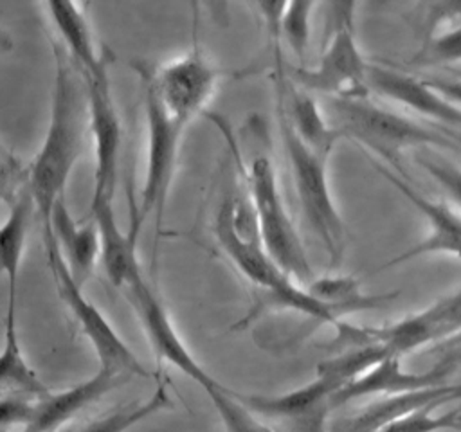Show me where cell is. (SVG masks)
<instances>
[{
	"label": "cell",
	"mask_w": 461,
	"mask_h": 432,
	"mask_svg": "<svg viewBox=\"0 0 461 432\" xmlns=\"http://www.w3.org/2000/svg\"><path fill=\"white\" fill-rule=\"evenodd\" d=\"M56 76L50 117L41 148L29 164V193L41 220V238L50 232L52 211L65 196L70 173L85 148L90 130L86 86L81 72L63 47L54 45Z\"/></svg>",
	"instance_id": "6da1fadb"
},
{
	"label": "cell",
	"mask_w": 461,
	"mask_h": 432,
	"mask_svg": "<svg viewBox=\"0 0 461 432\" xmlns=\"http://www.w3.org/2000/svg\"><path fill=\"white\" fill-rule=\"evenodd\" d=\"M212 232L220 248L238 272L261 292V308L294 310L308 315L319 324H330L335 329L339 328L342 320L335 311L312 297L306 288L297 286L295 281L268 256L259 239L258 221L250 203L243 205L241 200L225 196L216 211Z\"/></svg>",
	"instance_id": "7a4b0ae2"
},
{
	"label": "cell",
	"mask_w": 461,
	"mask_h": 432,
	"mask_svg": "<svg viewBox=\"0 0 461 432\" xmlns=\"http://www.w3.org/2000/svg\"><path fill=\"white\" fill-rule=\"evenodd\" d=\"M324 101L328 121L340 139H348L371 151L391 169L400 173V178L403 180H407L402 162L405 149L414 146L452 148L456 144L443 131L427 128L407 115L391 112L369 101V97H324Z\"/></svg>",
	"instance_id": "3957f363"
},
{
	"label": "cell",
	"mask_w": 461,
	"mask_h": 432,
	"mask_svg": "<svg viewBox=\"0 0 461 432\" xmlns=\"http://www.w3.org/2000/svg\"><path fill=\"white\" fill-rule=\"evenodd\" d=\"M227 140L232 144L234 157L240 164L241 176L245 178L249 203L254 211L259 239L276 261V265L294 281H313V270L306 256L299 230L286 209L285 198L279 189L276 167L267 153H252L247 160L241 155L236 140L230 139L227 126L218 122Z\"/></svg>",
	"instance_id": "277c9868"
},
{
	"label": "cell",
	"mask_w": 461,
	"mask_h": 432,
	"mask_svg": "<svg viewBox=\"0 0 461 432\" xmlns=\"http://www.w3.org/2000/svg\"><path fill=\"white\" fill-rule=\"evenodd\" d=\"M276 119L303 218L326 250L330 265L337 266L346 248V227L331 196L328 158L310 149L281 115Z\"/></svg>",
	"instance_id": "5b68a950"
},
{
	"label": "cell",
	"mask_w": 461,
	"mask_h": 432,
	"mask_svg": "<svg viewBox=\"0 0 461 432\" xmlns=\"http://www.w3.org/2000/svg\"><path fill=\"white\" fill-rule=\"evenodd\" d=\"M331 7L330 40L319 58L317 67H286L288 77L306 92L324 97L366 99L369 97L366 61L355 36V4L335 2Z\"/></svg>",
	"instance_id": "8992f818"
},
{
	"label": "cell",
	"mask_w": 461,
	"mask_h": 432,
	"mask_svg": "<svg viewBox=\"0 0 461 432\" xmlns=\"http://www.w3.org/2000/svg\"><path fill=\"white\" fill-rule=\"evenodd\" d=\"M142 83V103L146 115L148 148H146V176L140 191V202L137 211L131 214L130 232L139 238V230L146 218H155V245L162 229L166 212V202L169 196L180 140L185 126L175 121L160 104L151 86ZM153 245V248H155Z\"/></svg>",
	"instance_id": "52a82bcc"
},
{
	"label": "cell",
	"mask_w": 461,
	"mask_h": 432,
	"mask_svg": "<svg viewBox=\"0 0 461 432\" xmlns=\"http://www.w3.org/2000/svg\"><path fill=\"white\" fill-rule=\"evenodd\" d=\"M43 248L58 295L92 344L99 358V367L124 378H148L149 371L142 365L139 356L119 337V333L104 319L101 310L88 297H85L83 288L70 275V270L61 256L58 243L52 239L50 243L43 245Z\"/></svg>",
	"instance_id": "ba28073f"
},
{
	"label": "cell",
	"mask_w": 461,
	"mask_h": 432,
	"mask_svg": "<svg viewBox=\"0 0 461 432\" xmlns=\"http://www.w3.org/2000/svg\"><path fill=\"white\" fill-rule=\"evenodd\" d=\"M130 65L140 81L151 86L164 110L184 126L203 112L220 77L225 74L202 54L196 40L187 54L169 63L157 67L131 61Z\"/></svg>",
	"instance_id": "9c48e42d"
},
{
	"label": "cell",
	"mask_w": 461,
	"mask_h": 432,
	"mask_svg": "<svg viewBox=\"0 0 461 432\" xmlns=\"http://www.w3.org/2000/svg\"><path fill=\"white\" fill-rule=\"evenodd\" d=\"M81 76L86 86L88 131L94 142V191L90 209H95L113 203L121 151V121L113 104L108 61L92 72H81Z\"/></svg>",
	"instance_id": "30bf717a"
},
{
	"label": "cell",
	"mask_w": 461,
	"mask_h": 432,
	"mask_svg": "<svg viewBox=\"0 0 461 432\" xmlns=\"http://www.w3.org/2000/svg\"><path fill=\"white\" fill-rule=\"evenodd\" d=\"M121 292L135 311L157 362L171 364L193 382H196L207 394L223 387L194 360V356L176 333L171 315L164 306L162 299L149 286L142 274L135 275L128 284L121 288Z\"/></svg>",
	"instance_id": "8fae6325"
},
{
	"label": "cell",
	"mask_w": 461,
	"mask_h": 432,
	"mask_svg": "<svg viewBox=\"0 0 461 432\" xmlns=\"http://www.w3.org/2000/svg\"><path fill=\"white\" fill-rule=\"evenodd\" d=\"M457 331H461V288L456 293L439 299L427 310L389 326H362L366 344H380L389 355L400 358Z\"/></svg>",
	"instance_id": "7c38bea8"
},
{
	"label": "cell",
	"mask_w": 461,
	"mask_h": 432,
	"mask_svg": "<svg viewBox=\"0 0 461 432\" xmlns=\"http://www.w3.org/2000/svg\"><path fill=\"white\" fill-rule=\"evenodd\" d=\"M337 391L328 378L317 376L283 394H234L256 416L290 423L297 432H324L326 418L333 410L331 398Z\"/></svg>",
	"instance_id": "4fadbf2b"
},
{
	"label": "cell",
	"mask_w": 461,
	"mask_h": 432,
	"mask_svg": "<svg viewBox=\"0 0 461 432\" xmlns=\"http://www.w3.org/2000/svg\"><path fill=\"white\" fill-rule=\"evenodd\" d=\"M367 88L369 94L427 117L441 124V128L461 131V108L450 103L425 79L369 63Z\"/></svg>",
	"instance_id": "5bb4252c"
},
{
	"label": "cell",
	"mask_w": 461,
	"mask_h": 432,
	"mask_svg": "<svg viewBox=\"0 0 461 432\" xmlns=\"http://www.w3.org/2000/svg\"><path fill=\"white\" fill-rule=\"evenodd\" d=\"M373 167L387 182H391L429 221V234L400 256L387 261L382 268L402 265L405 261L429 254H452L456 257H461V214L443 202H434L423 196L407 180L396 176V173H393L389 167L378 162H373Z\"/></svg>",
	"instance_id": "9a60e30c"
},
{
	"label": "cell",
	"mask_w": 461,
	"mask_h": 432,
	"mask_svg": "<svg viewBox=\"0 0 461 432\" xmlns=\"http://www.w3.org/2000/svg\"><path fill=\"white\" fill-rule=\"evenodd\" d=\"M450 367H452L450 364L448 365L441 364L432 367L427 373H407L402 367L400 356L391 355L384 358L380 364H376L375 367H371L355 382L339 389L331 398V405L333 409H337L358 398H367L376 394H382L387 398V396H396L403 392L445 385Z\"/></svg>",
	"instance_id": "2e32d148"
},
{
	"label": "cell",
	"mask_w": 461,
	"mask_h": 432,
	"mask_svg": "<svg viewBox=\"0 0 461 432\" xmlns=\"http://www.w3.org/2000/svg\"><path fill=\"white\" fill-rule=\"evenodd\" d=\"M126 378L113 374L106 369H101L68 389L50 392L43 400L36 401L34 414L29 425L22 432H58L61 427L72 419L85 407L101 400L113 387L122 383Z\"/></svg>",
	"instance_id": "e0dca14e"
},
{
	"label": "cell",
	"mask_w": 461,
	"mask_h": 432,
	"mask_svg": "<svg viewBox=\"0 0 461 432\" xmlns=\"http://www.w3.org/2000/svg\"><path fill=\"white\" fill-rule=\"evenodd\" d=\"M52 239L58 243L70 275L83 288L101 259V239L95 223L90 220L86 225H77L72 220L63 198L52 211L50 232L47 238H43V245L50 243Z\"/></svg>",
	"instance_id": "ac0fdd59"
},
{
	"label": "cell",
	"mask_w": 461,
	"mask_h": 432,
	"mask_svg": "<svg viewBox=\"0 0 461 432\" xmlns=\"http://www.w3.org/2000/svg\"><path fill=\"white\" fill-rule=\"evenodd\" d=\"M90 218L99 230L101 263L110 283L119 290L135 275L142 274L137 256V238L130 230H121L113 203L90 209Z\"/></svg>",
	"instance_id": "d6986e66"
},
{
	"label": "cell",
	"mask_w": 461,
	"mask_h": 432,
	"mask_svg": "<svg viewBox=\"0 0 461 432\" xmlns=\"http://www.w3.org/2000/svg\"><path fill=\"white\" fill-rule=\"evenodd\" d=\"M49 18L65 47V52L79 68V72H92L99 68L106 56L97 49L90 23L76 2L52 0L45 4Z\"/></svg>",
	"instance_id": "ffe728a7"
},
{
	"label": "cell",
	"mask_w": 461,
	"mask_h": 432,
	"mask_svg": "<svg viewBox=\"0 0 461 432\" xmlns=\"http://www.w3.org/2000/svg\"><path fill=\"white\" fill-rule=\"evenodd\" d=\"M5 335H4V349L0 355V387L2 394L23 396L34 401L43 400L50 394V389L43 383L38 373L25 360L18 331H16V302L7 301L5 310Z\"/></svg>",
	"instance_id": "44dd1931"
},
{
	"label": "cell",
	"mask_w": 461,
	"mask_h": 432,
	"mask_svg": "<svg viewBox=\"0 0 461 432\" xmlns=\"http://www.w3.org/2000/svg\"><path fill=\"white\" fill-rule=\"evenodd\" d=\"M306 290L312 297L330 306L339 319L355 311L387 308L400 295L396 290L384 293H364L360 290V283L353 275L319 277L308 283Z\"/></svg>",
	"instance_id": "7402d4cb"
},
{
	"label": "cell",
	"mask_w": 461,
	"mask_h": 432,
	"mask_svg": "<svg viewBox=\"0 0 461 432\" xmlns=\"http://www.w3.org/2000/svg\"><path fill=\"white\" fill-rule=\"evenodd\" d=\"M9 214L0 230V263L7 279V301H16L18 272L25 252L27 234L31 227V214L36 211L29 189L7 205Z\"/></svg>",
	"instance_id": "603a6c76"
},
{
	"label": "cell",
	"mask_w": 461,
	"mask_h": 432,
	"mask_svg": "<svg viewBox=\"0 0 461 432\" xmlns=\"http://www.w3.org/2000/svg\"><path fill=\"white\" fill-rule=\"evenodd\" d=\"M173 409V400L167 391V382L158 380L153 392L135 405L121 407L103 418H97L76 432H126L137 423L151 418L157 412Z\"/></svg>",
	"instance_id": "cb8c5ba5"
},
{
	"label": "cell",
	"mask_w": 461,
	"mask_h": 432,
	"mask_svg": "<svg viewBox=\"0 0 461 432\" xmlns=\"http://www.w3.org/2000/svg\"><path fill=\"white\" fill-rule=\"evenodd\" d=\"M391 356L385 347L380 344H364L344 349L335 358L324 360L317 365V376L328 378L337 389L346 387L348 383L360 378L371 367L380 364L384 358Z\"/></svg>",
	"instance_id": "d4e9b609"
},
{
	"label": "cell",
	"mask_w": 461,
	"mask_h": 432,
	"mask_svg": "<svg viewBox=\"0 0 461 432\" xmlns=\"http://www.w3.org/2000/svg\"><path fill=\"white\" fill-rule=\"evenodd\" d=\"M319 4L306 0H292L285 4L279 18L281 43L288 47L292 56L297 59V67H304V58L312 32V11Z\"/></svg>",
	"instance_id": "484cf974"
},
{
	"label": "cell",
	"mask_w": 461,
	"mask_h": 432,
	"mask_svg": "<svg viewBox=\"0 0 461 432\" xmlns=\"http://www.w3.org/2000/svg\"><path fill=\"white\" fill-rule=\"evenodd\" d=\"M221 419L223 432H277L250 412L225 385L207 394Z\"/></svg>",
	"instance_id": "4316f807"
},
{
	"label": "cell",
	"mask_w": 461,
	"mask_h": 432,
	"mask_svg": "<svg viewBox=\"0 0 461 432\" xmlns=\"http://www.w3.org/2000/svg\"><path fill=\"white\" fill-rule=\"evenodd\" d=\"M434 407L416 409L387 425L378 428L376 432H457V416L459 409L448 410L443 414H436Z\"/></svg>",
	"instance_id": "83f0119b"
},
{
	"label": "cell",
	"mask_w": 461,
	"mask_h": 432,
	"mask_svg": "<svg viewBox=\"0 0 461 432\" xmlns=\"http://www.w3.org/2000/svg\"><path fill=\"white\" fill-rule=\"evenodd\" d=\"M461 61V25L450 27L425 40L414 54V65H448Z\"/></svg>",
	"instance_id": "f1b7e54d"
},
{
	"label": "cell",
	"mask_w": 461,
	"mask_h": 432,
	"mask_svg": "<svg viewBox=\"0 0 461 432\" xmlns=\"http://www.w3.org/2000/svg\"><path fill=\"white\" fill-rule=\"evenodd\" d=\"M425 40L436 36L441 31L461 25V2H432L425 5Z\"/></svg>",
	"instance_id": "f546056e"
},
{
	"label": "cell",
	"mask_w": 461,
	"mask_h": 432,
	"mask_svg": "<svg viewBox=\"0 0 461 432\" xmlns=\"http://www.w3.org/2000/svg\"><path fill=\"white\" fill-rule=\"evenodd\" d=\"M34 400L14 396V394H2L0 400V423L2 430L11 425H22L23 428L29 425L34 414Z\"/></svg>",
	"instance_id": "4dcf8cb0"
},
{
	"label": "cell",
	"mask_w": 461,
	"mask_h": 432,
	"mask_svg": "<svg viewBox=\"0 0 461 432\" xmlns=\"http://www.w3.org/2000/svg\"><path fill=\"white\" fill-rule=\"evenodd\" d=\"M418 162L448 193V196L461 207V169L452 164H445V162H438V160L420 158Z\"/></svg>",
	"instance_id": "1f68e13d"
},
{
	"label": "cell",
	"mask_w": 461,
	"mask_h": 432,
	"mask_svg": "<svg viewBox=\"0 0 461 432\" xmlns=\"http://www.w3.org/2000/svg\"><path fill=\"white\" fill-rule=\"evenodd\" d=\"M438 92H441L450 103L461 108V79H427Z\"/></svg>",
	"instance_id": "d6a6232c"
},
{
	"label": "cell",
	"mask_w": 461,
	"mask_h": 432,
	"mask_svg": "<svg viewBox=\"0 0 461 432\" xmlns=\"http://www.w3.org/2000/svg\"><path fill=\"white\" fill-rule=\"evenodd\" d=\"M450 140H454L459 148H461V131H457V130H448V128H439Z\"/></svg>",
	"instance_id": "836d02e7"
},
{
	"label": "cell",
	"mask_w": 461,
	"mask_h": 432,
	"mask_svg": "<svg viewBox=\"0 0 461 432\" xmlns=\"http://www.w3.org/2000/svg\"><path fill=\"white\" fill-rule=\"evenodd\" d=\"M457 432H461V410H459V416H457Z\"/></svg>",
	"instance_id": "e575fe53"
},
{
	"label": "cell",
	"mask_w": 461,
	"mask_h": 432,
	"mask_svg": "<svg viewBox=\"0 0 461 432\" xmlns=\"http://www.w3.org/2000/svg\"><path fill=\"white\" fill-rule=\"evenodd\" d=\"M58 432H76V430H70V428H65V430H58Z\"/></svg>",
	"instance_id": "d590c367"
}]
</instances>
